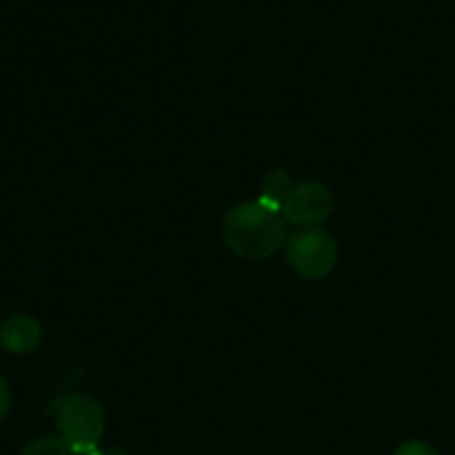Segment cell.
I'll return each instance as SVG.
<instances>
[{
	"mask_svg": "<svg viewBox=\"0 0 455 455\" xmlns=\"http://www.w3.org/2000/svg\"><path fill=\"white\" fill-rule=\"evenodd\" d=\"M285 224L288 221L277 208L261 200H245L224 213L221 237L235 256L245 261H264L285 245Z\"/></svg>",
	"mask_w": 455,
	"mask_h": 455,
	"instance_id": "obj_1",
	"label": "cell"
},
{
	"mask_svg": "<svg viewBox=\"0 0 455 455\" xmlns=\"http://www.w3.org/2000/svg\"><path fill=\"white\" fill-rule=\"evenodd\" d=\"M56 432L77 455L99 451V443L107 432V413L99 400L83 392L67 395L56 408Z\"/></svg>",
	"mask_w": 455,
	"mask_h": 455,
	"instance_id": "obj_2",
	"label": "cell"
},
{
	"mask_svg": "<svg viewBox=\"0 0 455 455\" xmlns=\"http://www.w3.org/2000/svg\"><path fill=\"white\" fill-rule=\"evenodd\" d=\"M285 261L301 280H325L339 264V243L323 227H307L285 240Z\"/></svg>",
	"mask_w": 455,
	"mask_h": 455,
	"instance_id": "obj_3",
	"label": "cell"
},
{
	"mask_svg": "<svg viewBox=\"0 0 455 455\" xmlns=\"http://www.w3.org/2000/svg\"><path fill=\"white\" fill-rule=\"evenodd\" d=\"M333 213V195L323 181L293 184L291 195L283 203V216L293 227H320Z\"/></svg>",
	"mask_w": 455,
	"mask_h": 455,
	"instance_id": "obj_4",
	"label": "cell"
},
{
	"mask_svg": "<svg viewBox=\"0 0 455 455\" xmlns=\"http://www.w3.org/2000/svg\"><path fill=\"white\" fill-rule=\"evenodd\" d=\"M43 341V328L29 315H11L0 323V349L8 355H32Z\"/></svg>",
	"mask_w": 455,
	"mask_h": 455,
	"instance_id": "obj_5",
	"label": "cell"
},
{
	"mask_svg": "<svg viewBox=\"0 0 455 455\" xmlns=\"http://www.w3.org/2000/svg\"><path fill=\"white\" fill-rule=\"evenodd\" d=\"M291 189H293V179H291V173L285 171V168H275V171H269L264 179H261V203H267V205H272V208H277L280 213H283V203H285V197L291 195Z\"/></svg>",
	"mask_w": 455,
	"mask_h": 455,
	"instance_id": "obj_6",
	"label": "cell"
},
{
	"mask_svg": "<svg viewBox=\"0 0 455 455\" xmlns=\"http://www.w3.org/2000/svg\"><path fill=\"white\" fill-rule=\"evenodd\" d=\"M19 455H77L59 435H45L32 440L29 445H24V451Z\"/></svg>",
	"mask_w": 455,
	"mask_h": 455,
	"instance_id": "obj_7",
	"label": "cell"
},
{
	"mask_svg": "<svg viewBox=\"0 0 455 455\" xmlns=\"http://www.w3.org/2000/svg\"><path fill=\"white\" fill-rule=\"evenodd\" d=\"M392 455H440V451L432 445V443H424V440H408L403 443Z\"/></svg>",
	"mask_w": 455,
	"mask_h": 455,
	"instance_id": "obj_8",
	"label": "cell"
},
{
	"mask_svg": "<svg viewBox=\"0 0 455 455\" xmlns=\"http://www.w3.org/2000/svg\"><path fill=\"white\" fill-rule=\"evenodd\" d=\"M8 411H11V389H8V381L0 373V421L8 416Z\"/></svg>",
	"mask_w": 455,
	"mask_h": 455,
	"instance_id": "obj_9",
	"label": "cell"
},
{
	"mask_svg": "<svg viewBox=\"0 0 455 455\" xmlns=\"http://www.w3.org/2000/svg\"><path fill=\"white\" fill-rule=\"evenodd\" d=\"M88 455H131V453H125V451H93V453H88Z\"/></svg>",
	"mask_w": 455,
	"mask_h": 455,
	"instance_id": "obj_10",
	"label": "cell"
}]
</instances>
